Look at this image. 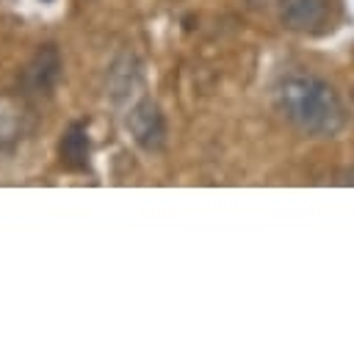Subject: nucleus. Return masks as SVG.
Returning a JSON list of instances; mask_svg holds the SVG:
<instances>
[{"label":"nucleus","mask_w":354,"mask_h":351,"mask_svg":"<svg viewBox=\"0 0 354 351\" xmlns=\"http://www.w3.org/2000/svg\"><path fill=\"white\" fill-rule=\"evenodd\" d=\"M271 99L277 113L307 138H335L348 122L337 88L313 72H290L279 77L271 88Z\"/></svg>","instance_id":"nucleus-1"},{"label":"nucleus","mask_w":354,"mask_h":351,"mask_svg":"<svg viewBox=\"0 0 354 351\" xmlns=\"http://www.w3.org/2000/svg\"><path fill=\"white\" fill-rule=\"evenodd\" d=\"M124 127L136 146H141L144 152H160L166 144V116L152 97H141L130 105Z\"/></svg>","instance_id":"nucleus-2"},{"label":"nucleus","mask_w":354,"mask_h":351,"mask_svg":"<svg viewBox=\"0 0 354 351\" xmlns=\"http://www.w3.org/2000/svg\"><path fill=\"white\" fill-rule=\"evenodd\" d=\"M332 0H279L277 17L285 30L293 33H321L332 22Z\"/></svg>","instance_id":"nucleus-3"},{"label":"nucleus","mask_w":354,"mask_h":351,"mask_svg":"<svg viewBox=\"0 0 354 351\" xmlns=\"http://www.w3.org/2000/svg\"><path fill=\"white\" fill-rule=\"evenodd\" d=\"M61 69H64V61H61L58 47L55 44H41L30 55V61L22 72V83L30 94H50L61 80Z\"/></svg>","instance_id":"nucleus-4"},{"label":"nucleus","mask_w":354,"mask_h":351,"mask_svg":"<svg viewBox=\"0 0 354 351\" xmlns=\"http://www.w3.org/2000/svg\"><path fill=\"white\" fill-rule=\"evenodd\" d=\"M58 155L61 163L72 171H86L88 169V130L83 122H72L61 141H58Z\"/></svg>","instance_id":"nucleus-5"},{"label":"nucleus","mask_w":354,"mask_h":351,"mask_svg":"<svg viewBox=\"0 0 354 351\" xmlns=\"http://www.w3.org/2000/svg\"><path fill=\"white\" fill-rule=\"evenodd\" d=\"M335 182L337 185H354V166H346L335 174Z\"/></svg>","instance_id":"nucleus-6"},{"label":"nucleus","mask_w":354,"mask_h":351,"mask_svg":"<svg viewBox=\"0 0 354 351\" xmlns=\"http://www.w3.org/2000/svg\"><path fill=\"white\" fill-rule=\"evenodd\" d=\"M39 3H53V0H39Z\"/></svg>","instance_id":"nucleus-7"}]
</instances>
